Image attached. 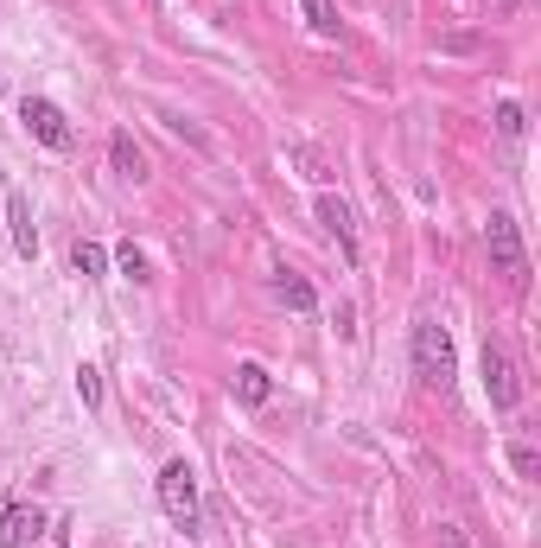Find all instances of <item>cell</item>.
I'll use <instances>...</instances> for the list:
<instances>
[{
	"label": "cell",
	"instance_id": "cell-1",
	"mask_svg": "<svg viewBox=\"0 0 541 548\" xmlns=\"http://www.w3.org/2000/svg\"><path fill=\"white\" fill-rule=\"evenodd\" d=\"M160 510L172 517V529L204 536V517H198V472H191L185 459H172V466L160 472Z\"/></svg>",
	"mask_w": 541,
	"mask_h": 548
},
{
	"label": "cell",
	"instance_id": "cell-2",
	"mask_svg": "<svg viewBox=\"0 0 541 548\" xmlns=\"http://www.w3.org/2000/svg\"><path fill=\"white\" fill-rule=\"evenodd\" d=\"M414 376H421L427 389H446L452 383V338L440 319H414Z\"/></svg>",
	"mask_w": 541,
	"mask_h": 548
},
{
	"label": "cell",
	"instance_id": "cell-3",
	"mask_svg": "<svg viewBox=\"0 0 541 548\" xmlns=\"http://www.w3.org/2000/svg\"><path fill=\"white\" fill-rule=\"evenodd\" d=\"M20 122H26V134L39 147H51V153H71L77 147V134H71V122H64V109L51 96H26L20 102Z\"/></svg>",
	"mask_w": 541,
	"mask_h": 548
},
{
	"label": "cell",
	"instance_id": "cell-4",
	"mask_svg": "<svg viewBox=\"0 0 541 548\" xmlns=\"http://www.w3.org/2000/svg\"><path fill=\"white\" fill-rule=\"evenodd\" d=\"M484 243H491L497 274H510V281H529V255H522V236H516V217H510V211H491V224H484Z\"/></svg>",
	"mask_w": 541,
	"mask_h": 548
},
{
	"label": "cell",
	"instance_id": "cell-5",
	"mask_svg": "<svg viewBox=\"0 0 541 548\" xmlns=\"http://www.w3.org/2000/svg\"><path fill=\"white\" fill-rule=\"evenodd\" d=\"M484 396H491V408L497 415H510V408L522 402V383H516V364H510V351L503 345H491V338H484Z\"/></svg>",
	"mask_w": 541,
	"mask_h": 548
},
{
	"label": "cell",
	"instance_id": "cell-6",
	"mask_svg": "<svg viewBox=\"0 0 541 548\" xmlns=\"http://www.w3.org/2000/svg\"><path fill=\"white\" fill-rule=\"evenodd\" d=\"M39 529H45V517H39L32 504L0 498V548H26V542H39Z\"/></svg>",
	"mask_w": 541,
	"mask_h": 548
},
{
	"label": "cell",
	"instance_id": "cell-7",
	"mask_svg": "<svg viewBox=\"0 0 541 548\" xmlns=\"http://www.w3.org/2000/svg\"><path fill=\"white\" fill-rule=\"evenodd\" d=\"M319 224L344 243V262H357V217H351V204H344L338 192H319Z\"/></svg>",
	"mask_w": 541,
	"mask_h": 548
},
{
	"label": "cell",
	"instance_id": "cell-8",
	"mask_svg": "<svg viewBox=\"0 0 541 548\" xmlns=\"http://www.w3.org/2000/svg\"><path fill=\"white\" fill-rule=\"evenodd\" d=\"M7 224H13V249L26 255H39V224H32V198L26 192H7Z\"/></svg>",
	"mask_w": 541,
	"mask_h": 548
},
{
	"label": "cell",
	"instance_id": "cell-9",
	"mask_svg": "<svg viewBox=\"0 0 541 548\" xmlns=\"http://www.w3.org/2000/svg\"><path fill=\"white\" fill-rule=\"evenodd\" d=\"M109 160H115V173H121V179H147V153L134 147V134H128V128H115V134H109Z\"/></svg>",
	"mask_w": 541,
	"mask_h": 548
},
{
	"label": "cell",
	"instance_id": "cell-10",
	"mask_svg": "<svg viewBox=\"0 0 541 548\" xmlns=\"http://www.w3.org/2000/svg\"><path fill=\"white\" fill-rule=\"evenodd\" d=\"M236 396H242V402H249V408H261V402H268V396H274V383H268V370H261V364H236Z\"/></svg>",
	"mask_w": 541,
	"mask_h": 548
},
{
	"label": "cell",
	"instance_id": "cell-11",
	"mask_svg": "<svg viewBox=\"0 0 541 548\" xmlns=\"http://www.w3.org/2000/svg\"><path fill=\"white\" fill-rule=\"evenodd\" d=\"M71 268H77V274H90V281H102V274H109V249H102V243H83V236H77Z\"/></svg>",
	"mask_w": 541,
	"mask_h": 548
},
{
	"label": "cell",
	"instance_id": "cell-12",
	"mask_svg": "<svg viewBox=\"0 0 541 548\" xmlns=\"http://www.w3.org/2000/svg\"><path fill=\"white\" fill-rule=\"evenodd\" d=\"M300 13L312 32H338V0H300Z\"/></svg>",
	"mask_w": 541,
	"mask_h": 548
},
{
	"label": "cell",
	"instance_id": "cell-13",
	"mask_svg": "<svg viewBox=\"0 0 541 548\" xmlns=\"http://www.w3.org/2000/svg\"><path fill=\"white\" fill-rule=\"evenodd\" d=\"M281 300L293 306V313H312V306H319V294H312L300 274H281Z\"/></svg>",
	"mask_w": 541,
	"mask_h": 548
},
{
	"label": "cell",
	"instance_id": "cell-14",
	"mask_svg": "<svg viewBox=\"0 0 541 548\" xmlns=\"http://www.w3.org/2000/svg\"><path fill=\"white\" fill-rule=\"evenodd\" d=\"M77 396H83V408H90V415L102 408V370H96V364H77Z\"/></svg>",
	"mask_w": 541,
	"mask_h": 548
},
{
	"label": "cell",
	"instance_id": "cell-15",
	"mask_svg": "<svg viewBox=\"0 0 541 548\" xmlns=\"http://www.w3.org/2000/svg\"><path fill=\"white\" fill-rule=\"evenodd\" d=\"M497 128L510 134V141H522V134H529V115H522V102H497Z\"/></svg>",
	"mask_w": 541,
	"mask_h": 548
},
{
	"label": "cell",
	"instance_id": "cell-16",
	"mask_svg": "<svg viewBox=\"0 0 541 548\" xmlns=\"http://www.w3.org/2000/svg\"><path fill=\"white\" fill-rule=\"evenodd\" d=\"M115 268L128 274V281H153V274H147V255L134 249V243H121V249H115Z\"/></svg>",
	"mask_w": 541,
	"mask_h": 548
},
{
	"label": "cell",
	"instance_id": "cell-17",
	"mask_svg": "<svg viewBox=\"0 0 541 548\" xmlns=\"http://www.w3.org/2000/svg\"><path fill=\"white\" fill-rule=\"evenodd\" d=\"M510 466H516V478H541V453L516 440V447H510Z\"/></svg>",
	"mask_w": 541,
	"mask_h": 548
},
{
	"label": "cell",
	"instance_id": "cell-18",
	"mask_svg": "<svg viewBox=\"0 0 541 548\" xmlns=\"http://www.w3.org/2000/svg\"><path fill=\"white\" fill-rule=\"evenodd\" d=\"M440 548H471V542H465L459 523H440Z\"/></svg>",
	"mask_w": 541,
	"mask_h": 548
},
{
	"label": "cell",
	"instance_id": "cell-19",
	"mask_svg": "<svg viewBox=\"0 0 541 548\" xmlns=\"http://www.w3.org/2000/svg\"><path fill=\"white\" fill-rule=\"evenodd\" d=\"M497 13H516V0H497Z\"/></svg>",
	"mask_w": 541,
	"mask_h": 548
},
{
	"label": "cell",
	"instance_id": "cell-20",
	"mask_svg": "<svg viewBox=\"0 0 541 548\" xmlns=\"http://www.w3.org/2000/svg\"><path fill=\"white\" fill-rule=\"evenodd\" d=\"M0 90H7V77H0Z\"/></svg>",
	"mask_w": 541,
	"mask_h": 548
}]
</instances>
